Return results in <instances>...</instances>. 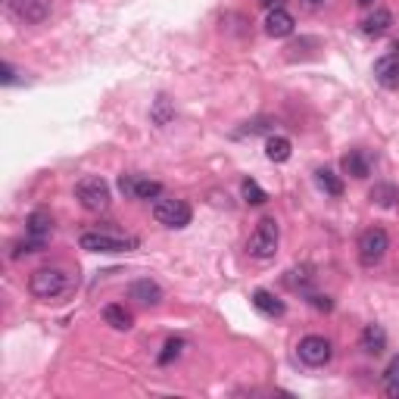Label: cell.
Instances as JSON below:
<instances>
[{
  "instance_id": "6da1fadb",
  "label": "cell",
  "mask_w": 399,
  "mask_h": 399,
  "mask_svg": "<svg viewBox=\"0 0 399 399\" xmlns=\"http://www.w3.org/2000/svg\"><path fill=\"white\" fill-rule=\"evenodd\" d=\"M28 290L37 299H60L62 293L72 290V278L60 268H37L28 278Z\"/></svg>"
},
{
  "instance_id": "5b68a950",
  "label": "cell",
  "mask_w": 399,
  "mask_h": 399,
  "mask_svg": "<svg viewBox=\"0 0 399 399\" xmlns=\"http://www.w3.org/2000/svg\"><path fill=\"white\" fill-rule=\"evenodd\" d=\"M190 206L184 203V200H175V197H162L153 203V218L159 224H166V228H184V224H190Z\"/></svg>"
},
{
  "instance_id": "5bb4252c",
  "label": "cell",
  "mask_w": 399,
  "mask_h": 399,
  "mask_svg": "<svg viewBox=\"0 0 399 399\" xmlns=\"http://www.w3.org/2000/svg\"><path fill=\"white\" fill-rule=\"evenodd\" d=\"M368 197H371V203L380 206V209H396L399 206V187L396 184H374Z\"/></svg>"
},
{
  "instance_id": "d4e9b609",
  "label": "cell",
  "mask_w": 399,
  "mask_h": 399,
  "mask_svg": "<svg viewBox=\"0 0 399 399\" xmlns=\"http://www.w3.org/2000/svg\"><path fill=\"white\" fill-rule=\"evenodd\" d=\"M181 349H184V340H168L166 346H162V353H159V365H168L172 359H178Z\"/></svg>"
},
{
  "instance_id": "9a60e30c",
  "label": "cell",
  "mask_w": 399,
  "mask_h": 399,
  "mask_svg": "<svg viewBox=\"0 0 399 399\" xmlns=\"http://www.w3.org/2000/svg\"><path fill=\"white\" fill-rule=\"evenodd\" d=\"M253 305L262 312V315H268V318H281V315H284V303H281L274 293H268V290H256L253 293Z\"/></svg>"
},
{
  "instance_id": "3957f363",
  "label": "cell",
  "mask_w": 399,
  "mask_h": 399,
  "mask_svg": "<svg viewBox=\"0 0 399 399\" xmlns=\"http://www.w3.org/2000/svg\"><path fill=\"white\" fill-rule=\"evenodd\" d=\"M278 240H281V231H278V222L274 218H262L259 224H256L253 237H249V256L253 259H272L274 249H278Z\"/></svg>"
},
{
  "instance_id": "e0dca14e",
  "label": "cell",
  "mask_w": 399,
  "mask_h": 399,
  "mask_svg": "<svg viewBox=\"0 0 399 399\" xmlns=\"http://www.w3.org/2000/svg\"><path fill=\"white\" fill-rule=\"evenodd\" d=\"M290 153H293V147H290V141H287V137L272 134L265 141V156L272 162H287V159H290Z\"/></svg>"
},
{
  "instance_id": "8992f818",
  "label": "cell",
  "mask_w": 399,
  "mask_h": 399,
  "mask_svg": "<svg viewBox=\"0 0 399 399\" xmlns=\"http://www.w3.org/2000/svg\"><path fill=\"white\" fill-rule=\"evenodd\" d=\"M387 249H390V237H387L384 228H368L365 234L359 237V262L365 268L378 265L387 256Z\"/></svg>"
},
{
  "instance_id": "7a4b0ae2",
  "label": "cell",
  "mask_w": 399,
  "mask_h": 399,
  "mask_svg": "<svg viewBox=\"0 0 399 399\" xmlns=\"http://www.w3.org/2000/svg\"><path fill=\"white\" fill-rule=\"evenodd\" d=\"M78 243L87 253H128V249L137 247L134 237L116 234V231H85Z\"/></svg>"
},
{
  "instance_id": "277c9868",
  "label": "cell",
  "mask_w": 399,
  "mask_h": 399,
  "mask_svg": "<svg viewBox=\"0 0 399 399\" xmlns=\"http://www.w3.org/2000/svg\"><path fill=\"white\" fill-rule=\"evenodd\" d=\"M75 197H78V203L85 206L87 212H100L109 206V184H106L103 178H97V175L81 178L78 184H75Z\"/></svg>"
},
{
  "instance_id": "cb8c5ba5",
  "label": "cell",
  "mask_w": 399,
  "mask_h": 399,
  "mask_svg": "<svg viewBox=\"0 0 399 399\" xmlns=\"http://www.w3.org/2000/svg\"><path fill=\"white\" fill-rule=\"evenodd\" d=\"M150 116H153V122L159 125H168V118L175 116V109H172V100L168 97H156V103H153V112H150Z\"/></svg>"
},
{
  "instance_id": "603a6c76",
  "label": "cell",
  "mask_w": 399,
  "mask_h": 399,
  "mask_svg": "<svg viewBox=\"0 0 399 399\" xmlns=\"http://www.w3.org/2000/svg\"><path fill=\"white\" fill-rule=\"evenodd\" d=\"M240 190H243V200H247L249 206H262V203H265V200H268V193L262 190V187L256 184L253 178H247V181H243V184H240Z\"/></svg>"
},
{
  "instance_id": "9c48e42d",
  "label": "cell",
  "mask_w": 399,
  "mask_h": 399,
  "mask_svg": "<svg viewBox=\"0 0 399 399\" xmlns=\"http://www.w3.org/2000/svg\"><path fill=\"white\" fill-rule=\"evenodd\" d=\"M374 78H378L380 87H387V91H396V87H399V56L396 53L380 56V60L374 62Z\"/></svg>"
},
{
  "instance_id": "4316f807",
  "label": "cell",
  "mask_w": 399,
  "mask_h": 399,
  "mask_svg": "<svg viewBox=\"0 0 399 399\" xmlns=\"http://www.w3.org/2000/svg\"><path fill=\"white\" fill-rule=\"evenodd\" d=\"M312 305H315V309H324V312H330V305H334V303H330L328 296H312Z\"/></svg>"
},
{
  "instance_id": "8fae6325",
  "label": "cell",
  "mask_w": 399,
  "mask_h": 399,
  "mask_svg": "<svg viewBox=\"0 0 399 399\" xmlns=\"http://www.w3.org/2000/svg\"><path fill=\"white\" fill-rule=\"evenodd\" d=\"M265 31L272 37H287L293 31V16L284 10V6H278V10H268L265 16Z\"/></svg>"
},
{
  "instance_id": "ffe728a7",
  "label": "cell",
  "mask_w": 399,
  "mask_h": 399,
  "mask_svg": "<svg viewBox=\"0 0 399 399\" xmlns=\"http://www.w3.org/2000/svg\"><path fill=\"white\" fill-rule=\"evenodd\" d=\"M50 224H53V222H50V215L44 209L31 212V215H28V234L31 237H44V240H47V237H50Z\"/></svg>"
},
{
  "instance_id": "484cf974",
  "label": "cell",
  "mask_w": 399,
  "mask_h": 399,
  "mask_svg": "<svg viewBox=\"0 0 399 399\" xmlns=\"http://www.w3.org/2000/svg\"><path fill=\"white\" fill-rule=\"evenodd\" d=\"M118 190H122L125 197H134V175H122V178H118Z\"/></svg>"
},
{
  "instance_id": "ac0fdd59",
  "label": "cell",
  "mask_w": 399,
  "mask_h": 399,
  "mask_svg": "<svg viewBox=\"0 0 399 399\" xmlns=\"http://www.w3.org/2000/svg\"><path fill=\"white\" fill-rule=\"evenodd\" d=\"M103 321L109 324L112 330H128L131 328V312H125V305L112 303L103 309Z\"/></svg>"
},
{
  "instance_id": "f546056e",
  "label": "cell",
  "mask_w": 399,
  "mask_h": 399,
  "mask_svg": "<svg viewBox=\"0 0 399 399\" xmlns=\"http://www.w3.org/2000/svg\"><path fill=\"white\" fill-rule=\"evenodd\" d=\"M359 3H362V6H371V3H374V0H359Z\"/></svg>"
},
{
  "instance_id": "4fadbf2b",
  "label": "cell",
  "mask_w": 399,
  "mask_h": 399,
  "mask_svg": "<svg viewBox=\"0 0 399 399\" xmlns=\"http://www.w3.org/2000/svg\"><path fill=\"white\" fill-rule=\"evenodd\" d=\"M362 349H365L368 355H380L387 349V334L380 324H368V328L362 330Z\"/></svg>"
},
{
  "instance_id": "2e32d148",
  "label": "cell",
  "mask_w": 399,
  "mask_h": 399,
  "mask_svg": "<svg viewBox=\"0 0 399 399\" xmlns=\"http://www.w3.org/2000/svg\"><path fill=\"white\" fill-rule=\"evenodd\" d=\"M390 25H393L390 10H374L371 16L362 22V31H365V35H371V37H380L384 31H390Z\"/></svg>"
},
{
  "instance_id": "30bf717a",
  "label": "cell",
  "mask_w": 399,
  "mask_h": 399,
  "mask_svg": "<svg viewBox=\"0 0 399 399\" xmlns=\"http://www.w3.org/2000/svg\"><path fill=\"white\" fill-rule=\"evenodd\" d=\"M128 296L137 299V303H143V305H156V303H162V287L150 278H141L128 287Z\"/></svg>"
},
{
  "instance_id": "7c38bea8",
  "label": "cell",
  "mask_w": 399,
  "mask_h": 399,
  "mask_svg": "<svg viewBox=\"0 0 399 399\" xmlns=\"http://www.w3.org/2000/svg\"><path fill=\"white\" fill-rule=\"evenodd\" d=\"M340 166H343V172L353 175V178H368V172H371V159H368L362 150H349Z\"/></svg>"
},
{
  "instance_id": "f1b7e54d",
  "label": "cell",
  "mask_w": 399,
  "mask_h": 399,
  "mask_svg": "<svg viewBox=\"0 0 399 399\" xmlns=\"http://www.w3.org/2000/svg\"><path fill=\"white\" fill-rule=\"evenodd\" d=\"M262 3H265L268 10H278V6H281V0H262Z\"/></svg>"
},
{
  "instance_id": "44dd1931",
  "label": "cell",
  "mask_w": 399,
  "mask_h": 399,
  "mask_svg": "<svg viewBox=\"0 0 399 399\" xmlns=\"http://www.w3.org/2000/svg\"><path fill=\"white\" fill-rule=\"evenodd\" d=\"M162 193L159 181H147V178H137L134 175V200H156Z\"/></svg>"
},
{
  "instance_id": "7402d4cb",
  "label": "cell",
  "mask_w": 399,
  "mask_h": 399,
  "mask_svg": "<svg viewBox=\"0 0 399 399\" xmlns=\"http://www.w3.org/2000/svg\"><path fill=\"white\" fill-rule=\"evenodd\" d=\"M384 390H387V396L399 399V355L387 365V371H384Z\"/></svg>"
},
{
  "instance_id": "83f0119b",
  "label": "cell",
  "mask_w": 399,
  "mask_h": 399,
  "mask_svg": "<svg viewBox=\"0 0 399 399\" xmlns=\"http://www.w3.org/2000/svg\"><path fill=\"white\" fill-rule=\"evenodd\" d=\"M324 3V0H303V6H305V10H318V6H321Z\"/></svg>"
},
{
  "instance_id": "d6986e66",
  "label": "cell",
  "mask_w": 399,
  "mask_h": 399,
  "mask_svg": "<svg viewBox=\"0 0 399 399\" xmlns=\"http://www.w3.org/2000/svg\"><path fill=\"white\" fill-rule=\"evenodd\" d=\"M315 184L321 187L324 193H330V197H340V193H343L340 175H334L330 168H318V172H315Z\"/></svg>"
},
{
  "instance_id": "ba28073f",
  "label": "cell",
  "mask_w": 399,
  "mask_h": 399,
  "mask_svg": "<svg viewBox=\"0 0 399 399\" xmlns=\"http://www.w3.org/2000/svg\"><path fill=\"white\" fill-rule=\"evenodd\" d=\"M10 10L22 22H44L50 16V0H10Z\"/></svg>"
},
{
  "instance_id": "52a82bcc",
  "label": "cell",
  "mask_w": 399,
  "mask_h": 399,
  "mask_svg": "<svg viewBox=\"0 0 399 399\" xmlns=\"http://www.w3.org/2000/svg\"><path fill=\"white\" fill-rule=\"evenodd\" d=\"M299 359L305 362L309 368H321L330 362V355H334V346H330L328 337H318V334H309L299 340Z\"/></svg>"
}]
</instances>
